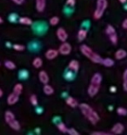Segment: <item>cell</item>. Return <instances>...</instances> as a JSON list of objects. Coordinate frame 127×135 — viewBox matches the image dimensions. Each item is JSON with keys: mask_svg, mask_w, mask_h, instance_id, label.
Listing matches in <instances>:
<instances>
[{"mask_svg": "<svg viewBox=\"0 0 127 135\" xmlns=\"http://www.w3.org/2000/svg\"><path fill=\"white\" fill-rule=\"evenodd\" d=\"M39 80L43 84H47L49 81V77L45 70H41L39 72Z\"/></svg>", "mask_w": 127, "mask_h": 135, "instance_id": "obj_11", "label": "cell"}, {"mask_svg": "<svg viewBox=\"0 0 127 135\" xmlns=\"http://www.w3.org/2000/svg\"><path fill=\"white\" fill-rule=\"evenodd\" d=\"M30 102L31 104H32L33 105H34V107H36L38 104V100H37V97H36L35 94H32V95L30 96Z\"/></svg>", "mask_w": 127, "mask_h": 135, "instance_id": "obj_29", "label": "cell"}, {"mask_svg": "<svg viewBox=\"0 0 127 135\" xmlns=\"http://www.w3.org/2000/svg\"><path fill=\"white\" fill-rule=\"evenodd\" d=\"M79 67H80L79 62L75 59L71 60V61L69 63V69H70V70H71V71L77 72L79 70Z\"/></svg>", "mask_w": 127, "mask_h": 135, "instance_id": "obj_12", "label": "cell"}, {"mask_svg": "<svg viewBox=\"0 0 127 135\" xmlns=\"http://www.w3.org/2000/svg\"><path fill=\"white\" fill-rule=\"evenodd\" d=\"M117 113H118V115H120V116H126L127 110L124 108V107H118Z\"/></svg>", "mask_w": 127, "mask_h": 135, "instance_id": "obj_31", "label": "cell"}, {"mask_svg": "<svg viewBox=\"0 0 127 135\" xmlns=\"http://www.w3.org/2000/svg\"><path fill=\"white\" fill-rule=\"evenodd\" d=\"M8 19H10V21H11V22H16L18 19V15L17 14H10Z\"/></svg>", "mask_w": 127, "mask_h": 135, "instance_id": "obj_34", "label": "cell"}, {"mask_svg": "<svg viewBox=\"0 0 127 135\" xmlns=\"http://www.w3.org/2000/svg\"><path fill=\"white\" fill-rule=\"evenodd\" d=\"M80 50L82 52V54L84 56H85L87 58H89L93 63H97V64H101V61H102L103 58L101 57L99 55H97V53H95L89 46L85 45H81Z\"/></svg>", "mask_w": 127, "mask_h": 135, "instance_id": "obj_3", "label": "cell"}, {"mask_svg": "<svg viewBox=\"0 0 127 135\" xmlns=\"http://www.w3.org/2000/svg\"><path fill=\"white\" fill-rule=\"evenodd\" d=\"M43 65V60L40 57H35L34 60H33V66L36 69H40Z\"/></svg>", "mask_w": 127, "mask_h": 135, "instance_id": "obj_20", "label": "cell"}, {"mask_svg": "<svg viewBox=\"0 0 127 135\" xmlns=\"http://www.w3.org/2000/svg\"><path fill=\"white\" fill-rule=\"evenodd\" d=\"M19 22L22 25H32L33 24V21L28 17H21L19 19Z\"/></svg>", "mask_w": 127, "mask_h": 135, "instance_id": "obj_15", "label": "cell"}, {"mask_svg": "<svg viewBox=\"0 0 127 135\" xmlns=\"http://www.w3.org/2000/svg\"><path fill=\"white\" fill-rule=\"evenodd\" d=\"M101 64H103L105 67H112L114 65V61L111 58L107 57V58H103L102 61H101Z\"/></svg>", "mask_w": 127, "mask_h": 135, "instance_id": "obj_18", "label": "cell"}, {"mask_svg": "<svg viewBox=\"0 0 127 135\" xmlns=\"http://www.w3.org/2000/svg\"><path fill=\"white\" fill-rule=\"evenodd\" d=\"M14 119H15V115L10 110L6 111V113H5V120H6L7 123L10 124V122L13 121Z\"/></svg>", "mask_w": 127, "mask_h": 135, "instance_id": "obj_13", "label": "cell"}, {"mask_svg": "<svg viewBox=\"0 0 127 135\" xmlns=\"http://www.w3.org/2000/svg\"><path fill=\"white\" fill-rule=\"evenodd\" d=\"M13 48L15 49L16 51H23L25 49V46L22 45H19V44H16V45H13Z\"/></svg>", "mask_w": 127, "mask_h": 135, "instance_id": "obj_32", "label": "cell"}, {"mask_svg": "<svg viewBox=\"0 0 127 135\" xmlns=\"http://www.w3.org/2000/svg\"><path fill=\"white\" fill-rule=\"evenodd\" d=\"M119 1L121 3V4H125V3L127 2V0H119Z\"/></svg>", "mask_w": 127, "mask_h": 135, "instance_id": "obj_40", "label": "cell"}, {"mask_svg": "<svg viewBox=\"0 0 127 135\" xmlns=\"http://www.w3.org/2000/svg\"><path fill=\"white\" fill-rule=\"evenodd\" d=\"M11 1L17 5H22L24 3V0H11Z\"/></svg>", "mask_w": 127, "mask_h": 135, "instance_id": "obj_37", "label": "cell"}, {"mask_svg": "<svg viewBox=\"0 0 127 135\" xmlns=\"http://www.w3.org/2000/svg\"><path fill=\"white\" fill-rule=\"evenodd\" d=\"M46 0H35V7L38 12H43L46 8Z\"/></svg>", "mask_w": 127, "mask_h": 135, "instance_id": "obj_9", "label": "cell"}, {"mask_svg": "<svg viewBox=\"0 0 127 135\" xmlns=\"http://www.w3.org/2000/svg\"><path fill=\"white\" fill-rule=\"evenodd\" d=\"M108 36H110V42H111L113 45H116V44L118 43V36H117V34H116V32L110 34V35H108Z\"/></svg>", "mask_w": 127, "mask_h": 135, "instance_id": "obj_28", "label": "cell"}, {"mask_svg": "<svg viewBox=\"0 0 127 135\" xmlns=\"http://www.w3.org/2000/svg\"><path fill=\"white\" fill-rule=\"evenodd\" d=\"M71 46L69 43H66V42H62L61 45L60 46L58 49V53L63 56H68V55L71 53Z\"/></svg>", "mask_w": 127, "mask_h": 135, "instance_id": "obj_5", "label": "cell"}, {"mask_svg": "<svg viewBox=\"0 0 127 135\" xmlns=\"http://www.w3.org/2000/svg\"><path fill=\"white\" fill-rule=\"evenodd\" d=\"M19 78L21 80H26L27 78L29 77V72L27 71L26 70H21V71L19 72Z\"/></svg>", "mask_w": 127, "mask_h": 135, "instance_id": "obj_24", "label": "cell"}, {"mask_svg": "<svg viewBox=\"0 0 127 135\" xmlns=\"http://www.w3.org/2000/svg\"><path fill=\"white\" fill-rule=\"evenodd\" d=\"M121 26H123V29L127 30V19H125L124 21H123V24H121Z\"/></svg>", "mask_w": 127, "mask_h": 135, "instance_id": "obj_38", "label": "cell"}, {"mask_svg": "<svg viewBox=\"0 0 127 135\" xmlns=\"http://www.w3.org/2000/svg\"><path fill=\"white\" fill-rule=\"evenodd\" d=\"M2 23H3V19L0 17V24H2Z\"/></svg>", "mask_w": 127, "mask_h": 135, "instance_id": "obj_42", "label": "cell"}, {"mask_svg": "<svg viewBox=\"0 0 127 135\" xmlns=\"http://www.w3.org/2000/svg\"><path fill=\"white\" fill-rule=\"evenodd\" d=\"M57 36L61 42H66V40L68 39V33L63 28H58L57 30Z\"/></svg>", "mask_w": 127, "mask_h": 135, "instance_id": "obj_6", "label": "cell"}, {"mask_svg": "<svg viewBox=\"0 0 127 135\" xmlns=\"http://www.w3.org/2000/svg\"><path fill=\"white\" fill-rule=\"evenodd\" d=\"M44 93H45L46 94H47V95H50V94H52L53 93H54V89H53V87L51 86V85L49 84H45V86H44Z\"/></svg>", "mask_w": 127, "mask_h": 135, "instance_id": "obj_21", "label": "cell"}, {"mask_svg": "<svg viewBox=\"0 0 127 135\" xmlns=\"http://www.w3.org/2000/svg\"><path fill=\"white\" fill-rule=\"evenodd\" d=\"M2 96H3V91H2V89L0 88V98L2 97Z\"/></svg>", "mask_w": 127, "mask_h": 135, "instance_id": "obj_41", "label": "cell"}, {"mask_svg": "<svg viewBox=\"0 0 127 135\" xmlns=\"http://www.w3.org/2000/svg\"><path fill=\"white\" fill-rule=\"evenodd\" d=\"M19 101V95L14 93H11L10 95L8 96V104L10 105H15L17 102Z\"/></svg>", "mask_w": 127, "mask_h": 135, "instance_id": "obj_10", "label": "cell"}, {"mask_svg": "<svg viewBox=\"0 0 127 135\" xmlns=\"http://www.w3.org/2000/svg\"><path fill=\"white\" fill-rule=\"evenodd\" d=\"M75 5V0H67L66 1V6L73 7Z\"/></svg>", "mask_w": 127, "mask_h": 135, "instance_id": "obj_36", "label": "cell"}, {"mask_svg": "<svg viewBox=\"0 0 127 135\" xmlns=\"http://www.w3.org/2000/svg\"><path fill=\"white\" fill-rule=\"evenodd\" d=\"M79 107H80V110H81V112L83 113V115H84L92 124L95 125V124H97V122L99 121L100 118H99L98 114H97L89 105H87V104H85V103H83L79 105Z\"/></svg>", "mask_w": 127, "mask_h": 135, "instance_id": "obj_1", "label": "cell"}, {"mask_svg": "<svg viewBox=\"0 0 127 135\" xmlns=\"http://www.w3.org/2000/svg\"><path fill=\"white\" fill-rule=\"evenodd\" d=\"M58 22H60V19H58V17H57V16L52 17L50 19V21H49V23H50V25H52V26H56V25H58Z\"/></svg>", "mask_w": 127, "mask_h": 135, "instance_id": "obj_27", "label": "cell"}, {"mask_svg": "<svg viewBox=\"0 0 127 135\" xmlns=\"http://www.w3.org/2000/svg\"><path fill=\"white\" fill-rule=\"evenodd\" d=\"M67 132L69 133L70 135H79V132L76 131L75 129H73V128H71V129H68Z\"/></svg>", "mask_w": 127, "mask_h": 135, "instance_id": "obj_33", "label": "cell"}, {"mask_svg": "<svg viewBox=\"0 0 127 135\" xmlns=\"http://www.w3.org/2000/svg\"><path fill=\"white\" fill-rule=\"evenodd\" d=\"M8 125H10V127L12 129H14V131H20V129H21V124H20L19 121L16 119H14L13 121H11Z\"/></svg>", "mask_w": 127, "mask_h": 135, "instance_id": "obj_19", "label": "cell"}, {"mask_svg": "<svg viewBox=\"0 0 127 135\" xmlns=\"http://www.w3.org/2000/svg\"><path fill=\"white\" fill-rule=\"evenodd\" d=\"M22 89H23L22 84H21V83H17L13 88V93L16 94H18V95H20V94L22 93Z\"/></svg>", "mask_w": 127, "mask_h": 135, "instance_id": "obj_22", "label": "cell"}, {"mask_svg": "<svg viewBox=\"0 0 127 135\" xmlns=\"http://www.w3.org/2000/svg\"><path fill=\"white\" fill-rule=\"evenodd\" d=\"M126 56H127V52L125 50H123V49H119V50H117L115 53V58L119 60L124 58Z\"/></svg>", "mask_w": 127, "mask_h": 135, "instance_id": "obj_14", "label": "cell"}, {"mask_svg": "<svg viewBox=\"0 0 127 135\" xmlns=\"http://www.w3.org/2000/svg\"><path fill=\"white\" fill-rule=\"evenodd\" d=\"M107 7H108V1L107 0H97V8H96L95 12H94V19L95 20L100 19L103 16V14H104Z\"/></svg>", "mask_w": 127, "mask_h": 135, "instance_id": "obj_4", "label": "cell"}, {"mask_svg": "<svg viewBox=\"0 0 127 135\" xmlns=\"http://www.w3.org/2000/svg\"><path fill=\"white\" fill-rule=\"evenodd\" d=\"M101 81H102V76L100 73H95L93 75L90 81V85L87 89V93L90 96H95L96 94L98 93L99 89H100Z\"/></svg>", "mask_w": 127, "mask_h": 135, "instance_id": "obj_2", "label": "cell"}, {"mask_svg": "<svg viewBox=\"0 0 127 135\" xmlns=\"http://www.w3.org/2000/svg\"><path fill=\"white\" fill-rule=\"evenodd\" d=\"M86 36H87V31L86 30L81 29V30L78 32V40L80 42L84 41V40L86 38Z\"/></svg>", "mask_w": 127, "mask_h": 135, "instance_id": "obj_17", "label": "cell"}, {"mask_svg": "<svg viewBox=\"0 0 127 135\" xmlns=\"http://www.w3.org/2000/svg\"><path fill=\"white\" fill-rule=\"evenodd\" d=\"M5 67H6L8 70H15L16 69V65L11 60H6V61H5Z\"/></svg>", "mask_w": 127, "mask_h": 135, "instance_id": "obj_23", "label": "cell"}, {"mask_svg": "<svg viewBox=\"0 0 127 135\" xmlns=\"http://www.w3.org/2000/svg\"><path fill=\"white\" fill-rule=\"evenodd\" d=\"M115 32V29H114V27L112 26V25H108L106 28V33L108 34V35H110V34L114 33Z\"/></svg>", "mask_w": 127, "mask_h": 135, "instance_id": "obj_30", "label": "cell"}, {"mask_svg": "<svg viewBox=\"0 0 127 135\" xmlns=\"http://www.w3.org/2000/svg\"><path fill=\"white\" fill-rule=\"evenodd\" d=\"M58 55V51L56 49H48V50L46 52V57L49 60H52L54 58H56Z\"/></svg>", "mask_w": 127, "mask_h": 135, "instance_id": "obj_8", "label": "cell"}, {"mask_svg": "<svg viewBox=\"0 0 127 135\" xmlns=\"http://www.w3.org/2000/svg\"><path fill=\"white\" fill-rule=\"evenodd\" d=\"M92 135H110V133L105 132V131H93Z\"/></svg>", "mask_w": 127, "mask_h": 135, "instance_id": "obj_35", "label": "cell"}, {"mask_svg": "<svg viewBox=\"0 0 127 135\" xmlns=\"http://www.w3.org/2000/svg\"><path fill=\"white\" fill-rule=\"evenodd\" d=\"M110 91L111 93H116V91H117V88H116L115 86H111V87L110 88Z\"/></svg>", "mask_w": 127, "mask_h": 135, "instance_id": "obj_39", "label": "cell"}, {"mask_svg": "<svg viewBox=\"0 0 127 135\" xmlns=\"http://www.w3.org/2000/svg\"><path fill=\"white\" fill-rule=\"evenodd\" d=\"M37 111H38V114H40V112L42 111V108H38V109H37Z\"/></svg>", "mask_w": 127, "mask_h": 135, "instance_id": "obj_43", "label": "cell"}, {"mask_svg": "<svg viewBox=\"0 0 127 135\" xmlns=\"http://www.w3.org/2000/svg\"><path fill=\"white\" fill-rule=\"evenodd\" d=\"M57 127H58V131H61V132H63V133H66V132H67L68 128L66 127V125L63 123V122H60V123H58Z\"/></svg>", "mask_w": 127, "mask_h": 135, "instance_id": "obj_25", "label": "cell"}, {"mask_svg": "<svg viewBox=\"0 0 127 135\" xmlns=\"http://www.w3.org/2000/svg\"><path fill=\"white\" fill-rule=\"evenodd\" d=\"M123 131H124V126L121 123H116L111 129V132L114 134H121L123 132Z\"/></svg>", "mask_w": 127, "mask_h": 135, "instance_id": "obj_7", "label": "cell"}, {"mask_svg": "<svg viewBox=\"0 0 127 135\" xmlns=\"http://www.w3.org/2000/svg\"><path fill=\"white\" fill-rule=\"evenodd\" d=\"M123 90L125 92H127V70H125L124 72H123Z\"/></svg>", "mask_w": 127, "mask_h": 135, "instance_id": "obj_26", "label": "cell"}, {"mask_svg": "<svg viewBox=\"0 0 127 135\" xmlns=\"http://www.w3.org/2000/svg\"><path fill=\"white\" fill-rule=\"evenodd\" d=\"M66 103L68 105H70L71 107H76L78 105V102L76 99H74L73 97H68L66 99Z\"/></svg>", "mask_w": 127, "mask_h": 135, "instance_id": "obj_16", "label": "cell"}]
</instances>
